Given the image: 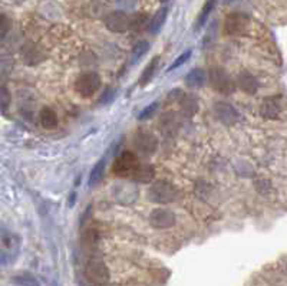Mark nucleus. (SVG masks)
Returning <instances> with one entry per match:
<instances>
[{"label": "nucleus", "mask_w": 287, "mask_h": 286, "mask_svg": "<svg viewBox=\"0 0 287 286\" xmlns=\"http://www.w3.org/2000/svg\"><path fill=\"white\" fill-rule=\"evenodd\" d=\"M148 197L155 204H169L178 197V190L173 183L167 180H157L149 187Z\"/></svg>", "instance_id": "f257e3e1"}, {"label": "nucleus", "mask_w": 287, "mask_h": 286, "mask_svg": "<svg viewBox=\"0 0 287 286\" xmlns=\"http://www.w3.org/2000/svg\"><path fill=\"white\" fill-rule=\"evenodd\" d=\"M139 167L137 155L132 151H122L112 164V173L118 177H132Z\"/></svg>", "instance_id": "f03ea898"}, {"label": "nucleus", "mask_w": 287, "mask_h": 286, "mask_svg": "<svg viewBox=\"0 0 287 286\" xmlns=\"http://www.w3.org/2000/svg\"><path fill=\"white\" fill-rule=\"evenodd\" d=\"M99 88H101V77L96 72H84L75 81L76 92L84 98H91Z\"/></svg>", "instance_id": "7ed1b4c3"}, {"label": "nucleus", "mask_w": 287, "mask_h": 286, "mask_svg": "<svg viewBox=\"0 0 287 286\" xmlns=\"http://www.w3.org/2000/svg\"><path fill=\"white\" fill-rule=\"evenodd\" d=\"M85 275L88 277V280L95 286H105L109 282V270L99 259H91L86 263Z\"/></svg>", "instance_id": "20e7f679"}, {"label": "nucleus", "mask_w": 287, "mask_h": 286, "mask_svg": "<svg viewBox=\"0 0 287 286\" xmlns=\"http://www.w3.org/2000/svg\"><path fill=\"white\" fill-rule=\"evenodd\" d=\"M208 79L214 91L220 92L222 95H230L236 89V85L230 75L221 68H213L208 74Z\"/></svg>", "instance_id": "39448f33"}, {"label": "nucleus", "mask_w": 287, "mask_h": 286, "mask_svg": "<svg viewBox=\"0 0 287 286\" xmlns=\"http://www.w3.org/2000/svg\"><path fill=\"white\" fill-rule=\"evenodd\" d=\"M177 217L176 213L171 211V210L164 209V207H157L151 211L149 214V224L154 227V229H169L176 224Z\"/></svg>", "instance_id": "423d86ee"}, {"label": "nucleus", "mask_w": 287, "mask_h": 286, "mask_svg": "<svg viewBox=\"0 0 287 286\" xmlns=\"http://www.w3.org/2000/svg\"><path fill=\"white\" fill-rule=\"evenodd\" d=\"M105 26L111 32L124 33L131 29V16L124 12H112L105 18Z\"/></svg>", "instance_id": "0eeeda50"}, {"label": "nucleus", "mask_w": 287, "mask_h": 286, "mask_svg": "<svg viewBox=\"0 0 287 286\" xmlns=\"http://www.w3.org/2000/svg\"><path fill=\"white\" fill-rule=\"evenodd\" d=\"M214 111L217 118L225 125H234L240 121V114L239 111L228 102H217L214 105Z\"/></svg>", "instance_id": "6e6552de"}, {"label": "nucleus", "mask_w": 287, "mask_h": 286, "mask_svg": "<svg viewBox=\"0 0 287 286\" xmlns=\"http://www.w3.org/2000/svg\"><path fill=\"white\" fill-rule=\"evenodd\" d=\"M134 143H135V147L138 148L139 151L144 154L155 153L158 147L155 135L151 131H147V130H139L137 135H135V138H134Z\"/></svg>", "instance_id": "1a4fd4ad"}, {"label": "nucleus", "mask_w": 287, "mask_h": 286, "mask_svg": "<svg viewBox=\"0 0 287 286\" xmlns=\"http://www.w3.org/2000/svg\"><path fill=\"white\" fill-rule=\"evenodd\" d=\"M249 26V18L241 13H232L227 16L224 23V30L227 35H240Z\"/></svg>", "instance_id": "9d476101"}, {"label": "nucleus", "mask_w": 287, "mask_h": 286, "mask_svg": "<svg viewBox=\"0 0 287 286\" xmlns=\"http://www.w3.org/2000/svg\"><path fill=\"white\" fill-rule=\"evenodd\" d=\"M237 85L240 88L243 92H246V94H249V95H254L257 91H259V82H257V79L256 77L250 74V72H247V71H243L239 74V77H237Z\"/></svg>", "instance_id": "9b49d317"}, {"label": "nucleus", "mask_w": 287, "mask_h": 286, "mask_svg": "<svg viewBox=\"0 0 287 286\" xmlns=\"http://www.w3.org/2000/svg\"><path fill=\"white\" fill-rule=\"evenodd\" d=\"M205 79H207L205 71L201 68H194L187 74L184 82L188 88H201L205 84Z\"/></svg>", "instance_id": "f8f14e48"}, {"label": "nucleus", "mask_w": 287, "mask_h": 286, "mask_svg": "<svg viewBox=\"0 0 287 286\" xmlns=\"http://www.w3.org/2000/svg\"><path fill=\"white\" fill-rule=\"evenodd\" d=\"M280 111H281V108H280V104H278V101L276 98H267V99L261 104V106H260V112H261V115H263L264 118H267V120L277 118Z\"/></svg>", "instance_id": "ddd939ff"}, {"label": "nucleus", "mask_w": 287, "mask_h": 286, "mask_svg": "<svg viewBox=\"0 0 287 286\" xmlns=\"http://www.w3.org/2000/svg\"><path fill=\"white\" fill-rule=\"evenodd\" d=\"M168 16V8H161L158 10L157 13L152 16V19L149 22L148 25V30L152 33V35H157L158 32L161 30V28L164 26L165 20H167Z\"/></svg>", "instance_id": "4468645a"}, {"label": "nucleus", "mask_w": 287, "mask_h": 286, "mask_svg": "<svg viewBox=\"0 0 287 286\" xmlns=\"http://www.w3.org/2000/svg\"><path fill=\"white\" fill-rule=\"evenodd\" d=\"M154 177H155V170H154L152 165H148V164L147 165H139L137 171L134 173V176H132V179L138 183L152 182Z\"/></svg>", "instance_id": "2eb2a0df"}, {"label": "nucleus", "mask_w": 287, "mask_h": 286, "mask_svg": "<svg viewBox=\"0 0 287 286\" xmlns=\"http://www.w3.org/2000/svg\"><path fill=\"white\" fill-rule=\"evenodd\" d=\"M40 123L43 125V128L46 130H53L58 125V117H56L55 111L52 108H42L40 111Z\"/></svg>", "instance_id": "dca6fc26"}, {"label": "nucleus", "mask_w": 287, "mask_h": 286, "mask_svg": "<svg viewBox=\"0 0 287 286\" xmlns=\"http://www.w3.org/2000/svg\"><path fill=\"white\" fill-rule=\"evenodd\" d=\"M214 6H215V0H207V2H205V5L203 6V9L200 12L198 18H197V22H195V32L200 30V29L205 25V22H207L208 16H210V13L213 12Z\"/></svg>", "instance_id": "f3484780"}, {"label": "nucleus", "mask_w": 287, "mask_h": 286, "mask_svg": "<svg viewBox=\"0 0 287 286\" xmlns=\"http://www.w3.org/2000/svg\"><path fill=\"white\" fill-rule=\"evenodd\" d=\"M181 102V109H183V114L186 117H193V115L198 111V102H197V98L193 95H184V98L180 101Z\"/></svg>", "instance_id": "a211bd4d"}, {"label": "nucleus", "mask_w": 287, "mask_h": 286, "mask_svg": "<svg viewBox=\"0 0 287 286\" xmlns=\"http://www.w3.org/2000/svg\"><path fill=\"white\" fill-rule=\"evenodd\" d=\"M103 174H105V160H99L93 165L92 171L89 174V186L93 187V186L99 184L103 179Z\"/></svg>", "instance_id": "6ab92c4d"}, {"label": "nucleus", "mask_w": 287, "mask_h": 286, "mask_svg": "<svg viewBox=\"0 0 287 286\" xmlns=\"http://www.w3.org/2000/svg\"><path fill=\"white\" fill-rule=\"evenodd\" d=\"M158 62H159V56H155L152 61H151V62H149L148 67L144 69L142 75H141V78H139V85L145 86L147 84H148L149 81L152 79L154 74H155V69H157Z\"/></svg>", "instance_id": "aec40b11"}, {"label": "nucleus", "mask_w": 287, "mask_h": 286, "mask_svg": "<svg viewBox=\"0 0 287 286\" xmlns=\"http://www.w3.org/2000/svg\"><path fill=\"white\" fill-rule=\"evenodd\" d=\"M149 49L148 40H139L137 42V45L132 48V52H131V61L135 62V61H139L141 58L144 56Z\"/></svg>", "instance_id": "412c9836"}, {"label": "nucleus", "mask_w": 287, "mask_h": 286, "mask_svg": "<svg viewBox=\"0 0 287 286\" xmlns=\"http://www.w3.org/2000/svg\"><path fill=\"white\" fill-rule=\"evenodd\" d=\"M96 243H98V235H96V232L93 229L86 230L84 233V236H82V245H84V248L86 249L88 252H91V250L96 248Z\"/></svg>", "instance_id": "4be33fe9"}, {"label": "nucleus", "mask_w": 287, "mask_h": 286, "mask_svg": "<svg viewBox=\"0 0 287 286\" xmlns=\"http://www.w3.org/2000/svg\"><path fill=\"white\" fill-rule=\"evenodd\" d=\"M148 23V16L145 13H137L134 16H131V30L138 32L141 29H144Z\"/></svg>", "instance_id": "5701e85b"}, {"label": "nucleus", "mask_w": 287, "mask_h": 286, "mask_svg": "<svg viewBox=\"0 0 287 286\" xmlns=\"http://www.w3.org/2000/svg\"><path fill=\"white\" fill-rule=\"evenodd\" d=\"M13 282L18 283L19 286H39V282L36 280V277L32 276L30 273L18 275V276L13 277Z\"/></svg>", "instance_id": "b1692460"}, {"label": "nucleus", "mask_w": 287, "mask_h": 286, "mask_svg": "<svg viewBox=\"0 0 287 286\" xmlns=\"http://www.w3.org/2000/svg\"><path fill=\"white\" fill-rule=\"evenodd\" d=\"M159 109V101H155V102H152V104H149L148 106H145L142 111H141V114H139V120L141 121H144V120H149L151 117H154V115L157 114V111Z\"/></svg>", "instance_id": "393cba45"}, {"label": "nucleus", "mask_w": 287, "mask_h": 286, "mask_svg": "<svg viewBox=\"0 0 287 286\" xmlns=\"http://www.w3.org/2000/svg\"><path fill=\"white\" fill-rule=\"evenodd\" d=\"M191 53H193V50H191V49H187L184 53H181V55H180V56L177 58L176 61L173 62V65L168 68L167 72H171V71H176V69H178V68L181 67V65H184L187 61H188V59L191 58Z\"/></svg>", "instance_id": "a878e982"}, {"label": "nucleus", "mask_w": 287, "mask_h": 286, "mask_svg": "<svg viewBox=\"0 0 287 286\" xmlns=\"http://www.w3.org/2000/svg\"><path fill=\"white\" fill-rule=\"evenodd\" d=\"M0 98H2V111L5 114L10 105V92L5 85L2 86V95H0Z\"/></svg>", "instance_id": "bb28decb"}, {"label": "nucleus", "mask_w": 287, "mask_h": 286, "mask_svg": "<svg viewBox=\"0 0 287 286\" xmlns=\"http://www.w3.org/2000/svg\"><path fill=\"white\" fill-rule=\"evenodd\" d=\"M184 92H183V89H180V88H176V89H173L169 94L167 95V99L168 102H177V101H181L183 98H184Z\"/></svg>", "instance_id": "cd10ccee"}, {"label": "nucleus", "mask_w": 287, "mask_h": 286, "mask_svg": "<svg viewBox=\"0 0 287 286\" xmlns=\"http://www.w3.org/2000/svg\"><path fill=\"white\" fill-rule=\"evenodd\" d=\"M113 96H115V89L113 88H106L105 91H103V94L101 95V104H108V102H111L112 99H113Z\"/></svg>", "instance_id": "c85d7f7f"}, {"label": "nucleus", "mask_w": 287, "mask_h": 286, "mask_svg": "<svg viewBox=\"0 0 287 286\" xmlns=\"http://www.w3.org/2000/svg\"><path fill=\"white\" fill-rule=\"evenodd\" d=\"M10 30V20L6 18V15H2V39H5L6 33Z\"/></svg>", "instance_id": "c756f323"}, {"label": "nucleus", "mask_w": 287, "mask_h": 286, "mask_svg": "<svg viewBox=\"0 0 287 286\" xmlns=\"http://www.w3.org/2000/svg\"><path fill=\"white\" fill-rule=\"evenodd\" d=\"M233 2H236V0H224V3H225V5H228V3H233Z\"/></svg>", "instance_id": "7c9ffc66"}, {"label": "nucleus", "mask_w": 287, "mask_h": 286, "mask_svg": "<svg viewBox=\"0 0 287 286\" xmlns=\"http://www.w3.org/2000/svg\"><path fill=\"white\" fill-rule=\"evenodd\" d=\"M162 2H167V0H162Z\"/></svg>", "instance_id": "2f4dec72"}]
</instances>
